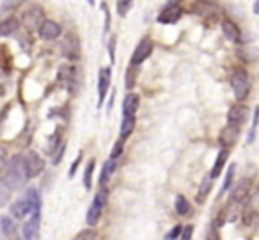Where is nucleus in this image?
<instances>
[{
	"label": "nucleus",
	"instance_id": "26",
	"mask_svg": "<svg viewBox=\"0 0 259 240\" xmlns=\"http://www.w3.org/2000/svg\"><path fill=\"white\" fill-rule=\"evenodd\" d=\"M174 208H176L178 215H190L192 212V207L188 203V199L185 196H176V201H174Z\"/></svg>",
	"mask_w": 259,
	"mask_h": 240
},
{
	"label": "nucleus",
	"instance_id": "30",
	"mask_svg": "<svg viewBox=\"0 0 259 240\" xmlns=\"http://www.w3.org/2000/svg\"><path fill=\"white\" fill-rule=\"evenodd\" d=\"M107 201H108V189L107 187H100V190H98V194H96V197H94L93 203H96V204H100L101 208H105Z\"/></svg>",
	"mask_w": 259,
	"mask_h": 240
},
{
	"label": "nucleus",
	"instance_id": "28",
	"mask_svg": "<svg viewBox=\"0 0 259 240\" xmlns=\"http://www.w3.org/2000/svg\"><path fill=\"white\" fill-rule=\"evenodd\" d=\"M25 197L30 201V203H32L34 212H41V196H39V190L32 189V187H30V189H27Z\"/></svg>",
	"mask_w": 259,
	"mask_h": 240
},
{
	"label": "nucleus",
	"instance_id": "38",
	"mask_svg": "<svg viewBox=\"0 0 259 240\" xmlns=\"http://www.w3.org/2000/svg\"><path fill=\"white\" fill-rule=\"evenodd\" d=\"M192 235H194V226H183V233H181L180 240H192Z\"/></svg>",
	"mask_w": 259,
	"mask_h": 240
},
{
	"label": "nucleus",
	"instance_id": "37",
	"mask_svg": "<svg viewBox=\"0 0 259 240\" xmlns=\"http://www.w3.org/2000/svg\"><path fill=\"white\" fill-rule=\"evenodd\" d=\"M8 164H9L8 151H6V148L0 146V173L6 171V167H8Z\"/></svg>",
	"mask_w": 259,
	"mask_h": 240
},
{
	"label": "nucleus",
	"instance_id": "40",
	"mask_svg": "<svg viewBox=\"0 0 259 240\" xmlns=\"http://www.w3.org/2000/svg\"><path fill=\"white\" fill-rule=\"evenodd\" d=\"M101 9L105 11V32H108V27H110V13H108V9L105 4H101Z\"/></svg>",
	"mask_w": 259,
	"mask_h": 240
},
{
	"label": "nucleus",
	"instance_id": "34",
	"mask_svg": "<svg viewBox=\"0 0 259 240\" xmlns=\"http://www.w3.org/2000/svg\"><path fill=\"white\" fill-rule=\"evenodd\" d=\"M122 150H124V141L119 139L117 143L114 144V148H112V151H110V158H112V160H117V158L122 155Z\"/></svg>",
	"mask_w": 259,
	"mask_h": 240
},
{
	"label": "nucleus",
	"instance_id": "10",
	"mask_svg": "<svg viewBox=\"0 0 259 240\" xmlns=\"http://www.w3.org/2000/svg\"><path fill=\"white\" fill-rule=\"evenodd\" d=\"M34 214V207L27 197H20V199L13 201L11 204V215L15 219H25L27 215Z\"/></svg>",
	"mask_w": 259,
	"mask_h": 240
},
{
	"label": "nucleus",
	"instance_id": "18",
	"mask_svg": "<svg viewBox=\"0 0 259 240\" xmlns=\"http://www.w3.org/2000/svg\"><path fill=\"white\" fill-rule=\"evenodd\" d=\"M20 27V22L16 16H9L6 18L4 22L0 23V38H8V36H13V34L18 30Z\"/></svg>",
	"mask_w": 259,
	"mask_h": 240
},
{
	"label": "nucleus",
	"instance_id": "6",
	"mask_svg": "<svg viewBox=\"0 0 259 240\" xmlns=\"http://www.w3.org/2000/svg\"><path fill=\"white\" fill-rule=\"evenodd\" d=\"M39 224H41V212H34L30 219L22 226V236L23 240H37L39 235Z\"/></svg>",
	"mask_w": 259,
	"mask_h": 240
},
{
	"label": "nucleus",
	"instance_id": "33",
	"mask_svg": "<svg viewBox=\"0 0 259 240\" xmlns=\"http://www.w3.org/2000/svg\"><path fill=\"white\" fill-rule=\"evenodd\" d=\"M234 169H236V165H229V169H227V175H226V180H224V185H222V192H226L227 189H231V185H233V178H234Z\"/></svg>",
	"mask_w": 259,
	"mask_h": 240
},
{
	"label": "nucleus",
	"instance_id": "11",
	"mask_svg": "<svg viewBox=\"0 0 259 240\" xmlns=\"http://www.w3.org/2000/svg\"><path fill=\"white\" fill-rule=\"evenodd\" d=\"M183 11H181L180 6H167L162 13L158 15V23H163V25H172L178 20L181 18Z\"/></svg>",
	"mask_w": 259,
	"mask_h": 240
},
{
	"label": "nucleus",
	"instance_id": "25",
	"mask_svg": "<svg viewBox=\"0 0 259 240\" xmlns=\"http://www.w3.org/2000/svg\"><path fill=\"white\" fill-rule=\"evenodd\" d=\"M94 167H96V160H94V158H91V160L87 162L85 169H83V187H85L87 190H91V187H93Z\"/></svg>",
	"mask_w": 259,
	"mask_h": 240
},
{
	"label": "nucleus",
	"instance_id": "41",
	"mask_svg": "<svg viewBox=\"0 0 259 240\" xmlns=\"http://www.w3.org/2000/svg\"><path fill=\"white\" fill-rule=\"evenodd\" d=\"M64 148H66V144L62 143L61 148H59V151H57V157H54V164H59V162L62 160V155H64Z\"/></svg>",
	"mask_w": 259,
	"mask_h": 240
},
{
	"label": "nucleus",
	"instance_id": "16",
	"mask_svg": "<svg viewBox=\"0 0 259 240\" xmlns=\"http://www.w3.org/2000/svg\"><path fill=\"white\" fill-rule=\"evenodd\" d=\"M238 135H240V128H236V126H233V125H227L226 128L220 132V144H222L224 148L233 146L238 141Z\"/></svg>",
	"mask_w": 259,
	"mask_h": 240
},
{
	"label": "nucleus",
	"instance_id": "13",
	"mask_svg": "<svg viewBox=\"0 0 259 240\" xmlns=\"http://www.w3.org/2000/svg\"><path fill=\"white\" fill-rule=\"evenodd\" d=\"M139 105H141V96L135 93H128L122 100V116H132L135 118L139 111Z\"/></svg>",
	"mask_w": 259,
	"mask_h": 240
},
{
	"label": "nucleus",
	"instance_id": "15",
	"mask_svg": "<svg viewBox=\"0 0 259 240\" xmlns=\"http://www.w3.org/2000/svg\"><path fill=\"white\" fill-rule=\"evenodd\" d=\"M192 11L199 16H213L217 13V4L211 0H197L192 6Z\"/></svg>",
	"mask_w": 259,
	"mask_h": 240
},
{
	"label": "nucleus",
	"instance_id": "21",
	"mask_svg": "<svg viewBox=\"0 0 259 240\" xmlns=\"http://www.w3.org/2000/svg\"><path fill=\"white\" fill-rule=\"evenodd\" d=\"M134 128H135V118H132V116H122L121 130H119V139L126 141L130 135H132Z\"/></svg>",
	"mask_w": 259,
	"mask_h": 240
},
{
	"label": "nucleus",
	"instance_id": "44",
	"mask_svg": "<svg viewBox=\"0 0 259 240\" xmlns=\"http://www.w3.org/2000/svg\"><path fill=\"white\" fill-rule=\"evenodd\" d=\"M254 13L255 15H259V0H255L254 2Z\"/></svg>",
	"mask_w": 259,
	"mask_h": 240
},
{
	"label": "nucleus",
	"instance_id": "43",
	"mask_svg": "<svg viewBox=\"0 0 259 240\" xmlns=\"http://www.w3.org/2000/svg\"><path fill=\"white\" fill-rule=\"evenodd\" d=\"M6 238L4 236V229H2V215H0V240Z\"/></svg>",
	"mask_w": 259,
	"mask_h": 240
},
{
	"label": "nucleus",
	"instance_id": "22",
	"mask_svg": "<svg viewBox=\"0 0 259 240\" xmlns=\"http://www.w3.org/2000/svg\"><path fill=\"white\" fill-rule=\"evenodd\" d=\"M101 212H103V208H101L100 204H96V203H93L89 207V210H87V215H85V221H87V224H89L91 228H93V226H96L98 222H100Z\"/></svg>",
	"mask_w": 259,
	"mask_h": 240
},
{
	"label": "nucleus",
	"instance_id": "35",
	"mask_svg": "<svg viewBox=\"0 0 259 240\" xmlns=\"http://www.w3.org/2000/svg\"><path fill=\"white\" fill-rule=\"evenodd\" d=\"M27 2V0H4V4H2V11H11V9H16L20 6Z\"/></svg>",
	"mask_w": 259,
	"mask_h": 240
},
{
	"label": "nucleus",
	"instance_id": "39",
	"mask_svg": "<svg viewBox=\"0 0 259 240\" xmlns=\"http://www.w3.org/2000/svg\"><path fill=\"white\" fill-rule=\"evenodd\" d=\"M108 57H110V62L114 64V61H115V36H112L110 43H108Z\"/></svg>",
	"mask_w": 259,
	"mask_h": 240
},
{
	"label": "nucleus",
	"instance_id": "42",
	"mask_svg": "<svg viewBox=\"0 0 259 240\" xmlns=\"http://www.w3.org/2000/svg\"><path fill=\"white\" fill-rule=\"evenodd\" d=\"M78 164H80V157L76 158L75 162H73V165H71V171H69V178H73V176H75V171H76V167H78Z\"/></svg>",
	"mask_w": 259,
	"mask_h": 240
},
{
	"label": "nucleus",
	"instance_id": "23",
	"mask_svg": "<svg viewBox=\"0 0 259 240\" xmlns=\"http://www.w3.org/2000/svg\"><path fill=\"white\" fill-rule=\"evenodd\" d=\"M2 229H4V236L9 240H16V224L13 217L2 215Z\"/></svg>",
	"mask_w": 259,
	"mask_h": 240
},
{
	"label": "nucleus",
	"instance_id": "1",
	"mask_svg": "<svg viewBox=\"0 0 259 240\" xmlns=\"http://www.w3.org/2000/svg\"><path fill=\"white\" fill-rule=\"evenodd\" d=\"M27 176H25V167H23V157L15 155V157L9 160L8 167L4 171V183L11 190H18L23 187Z\"/></svg>",
	"mask_w": 259,
	"mask_h": 240
},
{
	"label": "nucleus",
	"instance_id": "5",
	"mask_svg": "<svg viewBox=\"0 0 259 240\" xmlns=\"http://www.w3.org/2000/svg\"><path fill=\"white\" fill-rule=\"evenodd\" d=\"M110 82H112V75H110V68H101L98 73V107H101L107 98V93L110 89Z\"/></svg>",
	"mask_w": 259,
	"mask_h": 240
},
{
	"label": "nucleus",
	"instance_id": "31",
	"mask_svg": "<svg viewBox=\"0 0 259 240\" xmlns=\"http://www.w3.org/2000/svg\"><path fill=\"white\" fill-rule=\"evenodd\" d=\"M9 196H11V189H9V187L6 185L4 182H0V208L8 204Z\"/></svg>",
	"mask_w": 259,
	"mask_h": 240
},
{
	"label": "nucleus",
	"instance_id": "9",
	"mask_svg": "<svg viewBox=\"0 0 259 240\" xmlns=\"http://www.w3.org/2000/svg\"><path fill=\"white\" fill-rule=\"evenodd\" d=\"M61 54L69 61H78L80 59V43L76 41V38L68 36L61 43Z\"/></svg>",
	"mask_w": 259,
	"mask_h": 240
},
{
	"label": "nucleus",
	"instance_id": "19",
	"mask_svg": "<svg viewBox=\"0 0 259 240\" xmlns=\"http://www.w3.org/2000/svg\"><path fill=\"white\" fill-rule=\"evenodd\" d=\"M227 158H229V150H227V148H222V150L219 151V155H217V160H215V164H213L211 173H209V176H211L213 180L219 178V175L222 173L224 165H226Z\"/></svg>",
	"mask_w": 259,
	"mask_h": 240
},
{
	"label": "nucleus",
	"instance_id": "24",
	"mask_svg": "<svg viewBox=\"0 0 259 240\" xmlns=\"http://www.w3.org/2000/svg\"><path fill=\"white\" fill-rule=\"evenodd\" d=\"M213 178L211 176H204V180L201 182V185H199V190H197V201L199 203H204V199L208 197V194L211 192V187H213Z\"/></svg>",
	"mask_w": 259,
	"mask_h": 240
},
{
	"label": "nucleus",
	"instance_id": "14",
	"mask_svg": "<svg viewBox=\"0 0 259 240\" xmlns=\"http://www.w3.org/2000/svg\"><path fill=\"white\" fill-rule=\"evenodd\" d=\"M248 190H250V182L247 178L240 180L234 185L233 192H231V203H241V201H245L248 196Z\"/></svg>",
	"mask_w": 259,
	"mask_h": 240
},
{
	"label": "nucleus",
	"instance_id": "8",
	"mask_svg": "<svg viewBox=\"0 0 259 240\" xmlns=\"http://www.w3.org/2000/svg\"><path fill=\"white\" fill-rule=\"evenodd\" d=\"M247 116H248V109L245 107L243 104H236L227 112V123L236 126V128H240V126L247 121Z\"/></svg>",
	"mask_w": 259,
	"mask_h": 240
},
{
	"label": "nucleus",
	"instance_id": "4",
	"mask_svg": "<svg viewBox=\"0 0 259 240\" xmlns=\"http://www.w3.org/2000/svg\"><path fill=\"white\" fill-rule=\"evenodd\" d=\"M153 47H155V43H153L151 38H142L141 43H139L137 48L134 50V55H132V64L141 66L142 62L153 54Z\"/></svg>",
	"mask_w": 259,
	"mask_h": 240
},
{
	"label": "nucleus",
	"instance_id": "17",
	"mask_svg": "<svg viewBox=\"0 0 259 240\" xmlns=\"http://www.w3.org/2000/svg\"><path fill=\"white\" fill-rule=\"evenodd\" d=\"M222 32H224V36H226L229 41H233V43H240L241 41L240 27H238L234 22H231V20H224L222 22Z\"/></svg>",
	"mask_w": 259,
	"mask_h": 240
},
{
	"label": "nucleus",
	"instance_id": "20",
	"mask_svg": "<svg viewBox=\"0 0 259 240\" xmlns=\"http://www.w3.org/2000/svg\"><path fill=\"white\" fill-rule=\"evenodd\" d=\"M115 165H117V162L112 160V158H108L103 164V169H101V175H100V187H107L108 180H110L112 175L115 173Z\"/></svg>",
	"mask_w": 259,
	"mask_h": 240
},
{
	"label": "nucleus",
	"instance_id": "29",
	"mask_svg": "<svg viewBox=\"0 0 259 240\" xmlns=\"http://www.w3.org/2000/svg\"><path fill=\"white\" fill-rule=\"evenodd\" d=\"M257 125H259V107H255L254 111V119H252V126H250V132H248V139L247 143L252 144L255 139V132H257Z\"/></svg>",
	"mask_w": 259,
	"mask_h": 240
},
{
	"label": "nucleus",
	"instance_id": "27",
	"mask_svg": "<svg viewBox=\"0 0 259 240\" xmlns=\"http://www.w3.org/2000/svg\"><path fill=\"white\" fill-rule=\"evenodd\" d=\"M137 75H139L137 66L130 64V68L126 70V77H124V86L128 91H132L135 87V84H137Z\"/></svg>",
	"mask_w": 259,
	"mask_h": 240
},
{
	"label": "nucleus",
	"instance_id": "32",
	"mask_svg": "<svg viewBox=\"0 0 259 240\" xmlns=\"http://www.w3.org/2000/svg\"><path fill=\"white\" fill-rule=\"evenodd\" d=\"M132 4H134V0H117V13L119 16L124 18L128 15V11L132 9Z\"/></svg>",
	"mask_w": 259,
	"mask_h": 240
},
{
	"label": "nucleus",
	"instance_id": "7",
	"mask_svg": "<svg viewBox=\"0 0 259 240\" xmlns=\"http://www.w3.org/2000/svg\"><path fill=\"white\" fill-rule=\"evenodd\" d=\"M43 9L37 8V6H34V8H30L29 11L23 13V23H25V27H29V30H39V27L43 25Z\"/></svg>",
	"mask_w": 259,
	"mask_h": 240
},
{
	"label": "nucleus",
	"instance_id": "3",
	"mask_svg": "<svg viewBox=\"0 0 259 240\" xmlns=\"http://www.w3.org/2000/svg\"><path fill=\"white\" fill-rule=\"evenodd\" d=\"M23 167H25L27 180H32L43 173L45 160L36 153V151H27V153L23 155Z\"/></svg>",
	"mask_w": 259,
	"mask_h": 240
},
{
	"label": "nucleus",
	"instance_id": "36",
	"mask_svg": "<svg viewBox=\"0 0 259 240\" xmlns=\"http://www.w3.org/2000/svg\"><path fill=\"white\" fill-rule=\"evenodd\" d=\"M181 233H183V226H181V224H176V226H174V228L170 229V231L165 235V240H176V238H180Z\"/></svg>",
	"mask_w": 259,
	"mask_h": 240
},
{
	"label": "nucleus",
	"instance_id": "46",
	"mask_svg": "<svg viewBox=\"0 0 259 240\" xmlns=\"http://www.w3.org/2000/svg\"><path fill=\"white\" fill-rule=\"evenodd\" d=\"M87 2H89L91 6H94V0H87Z\"/></svg>",
	"mask_w": 259,
	"mask_h": 240
},
{
	"label": "nucleus",
	"instance_id": "45",
	"mask_svg": "<svg viewBox=\"0 0 259 240\" xmlns=\"http://www.w3.org/2000/svg\"><path fill=\"white\" fill-rule=\"evenodd\" d=\"M178 2L180 0H169V6H178Z\"/></svg>",
	"mask_w": 259,
	"mask_h": 240
},
{
	"label": "nucleus",
	"instance_id": "12",
	"mask_svg": "<svg viewBox=\"0 0 259 240\" xmlns=\"http://www.w3.org/2000/svg\"><path fill=\"white\" fill-rule=\"evenodd\" d=\"M62 34V27L54 20H45L43 25L39 27V36L43 40H57Z\"/></svg>",
	"mask_w": 259,
	"mask_h": 240
},
{
	"label": "nucleus",
	"instance_id": "48",
	"mask_svg": "<svg viewBox=\"0 0 259 240\" xmlns=\"http://www.w3.org/2000/svg\"><path fill=\"white\" fill-rule=\"evenodd\" d=\"M16 240H18V238H16Z\"/></svg>",
	"mask_w": 259,
	"mask_h": 240
},
{
	"label": "nucleus",
	"instance_id": "47",
	"mask_svg": "<svg viewBox=\"0 0 259 240\" xmlns=\"http://www.w3.org/2000/svg\"><path fill=\"white\" fill-rule=\"evenodd\" d=\"M76 240H85V238H76Z\"/></svg>",
	"mask_w": 259,
	"mask_h": 240
},
{
	"label": "nucleus",
	"instance_id": "2",
	"mask_svg": "<svg viewBox=\"0 0 259 240\" xmlns=\"http://www.w3.org/2000/svg\"><path fill=\"white\" fill-rule=\"evenodd\" d=\"M231 87H233V93L236 96V100L243 101L247 100L248 93H250V79H248V73L245 70H236V72L231 75Z\"/></svg>",
	"mask_w": 259,
	"mask_h": 240
}]
</instances>
